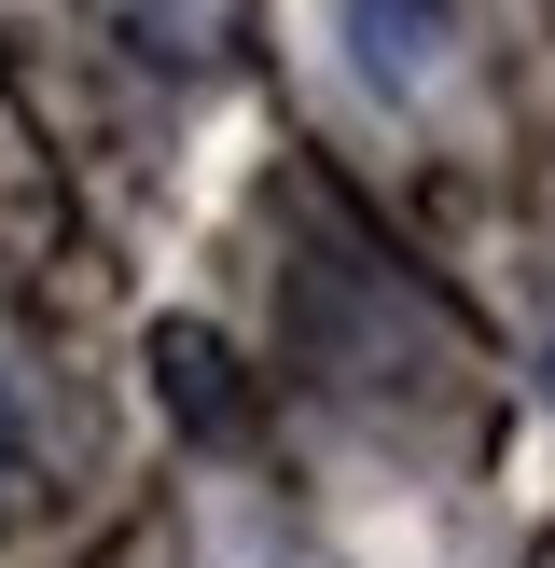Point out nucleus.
Returning a JSON list of instances; mask_svg holds the SVG:
<instances>
[{
  "mask_svg": "<svg viewBox=\"0 0 555 568\" xmlns=\"http://www.w3.org/2000/svg\"><path fill=\"white\" fill-rule=\"evenodd\" d=\"M0 486H14V388H0Z\"/></svg>",
  "mask_w": 555,
  "mask_h": 568,
  "instance_id": "3",
  "label": "nucleus"
},
{
  "mask_svg": "<svg viewBox=\"0 0 555 568\" xmlns=\"http://www.w3.org/2000/svg\"><path fill=\"white\" fill-rule=\"evenodd\" d=\"M444 42H458V0H347V55L375 83H431Z\"/></svg>",
  "mask_w": 555,
  "mask_h": 568,
  "instance_id": "1",
  "label": "nucleus"
},
{
  "mask_svg": "<svg viewBox=\"0 0 555 568\" xmlns=\"http://www.w3.org/2000/svg\"><path fill=\"white\" fill-rule=\"evenodd\" d=\"M153 375L181 388V416H209V430H222V347H209V333H153Z\"/></svg>",
  "mask_w": 555,
  "mask_h": 568,
  "instance_id": "2",
  "label": "nucleus"
}]
</instances>
